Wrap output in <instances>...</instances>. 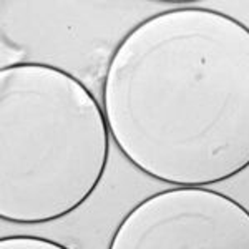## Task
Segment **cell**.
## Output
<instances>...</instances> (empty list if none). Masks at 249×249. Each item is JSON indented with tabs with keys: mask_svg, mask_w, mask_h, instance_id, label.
<instances>
[{
	"mask_svg": "<svg viewBox=\"0 0 249 249\" xmlns=\"http://www.w3.org/2000/svg\"><path fill=\"white\" fill-rule=\"evenodd\" d=\"M102 100L111 140L143 175L228 181L249 168V29L203 7L151 15L111 53Z\"/></svg>",
	"mask_w": 249,
	"mask_h": 249,
	"instance_id": "6da1fadb",
	"label": "cell"
},
{
	"mask_svg": "<svg viewBox=\"0 0 249 249\" xmlns=\"http://www.w3.org/2000/svg\"><path fill=\"white\" fill-rule=\"evenodd\" d=\"M110 130L95 95L55 65L0 70V219H63L93 196L110 160Z\"/></svg>",
	"mask_w": 249,
	"mask_h": 249,
	"instance_id": "7a4b0ae2",
	"label": "cell"
},
{
	"mask_svg": "<svg viewBox=\"0 0 249 249\" xmlns=\"http://www.w3.org/2000/svg\"><path fill=\"white\" fill-rule=\"evenodd\" d=\"M108 249H249V210L208 188H171L130 210Z\"/></svg>",
	"mask_w": 249,
	"mask_h": 249,
	"instance_id": "3957f363",
	"label": "cell"
},
{
	"mask_svg": "<svg viewBox=\"0 0 249 249\" xmlns=\"http://www.w3.org/2000/svg\"><path fill=\"white\" fill-rule=\"evenodd\" d=\"M0 249H70L53 239L40 238V236H3L0 239Z\"/></svg>",
	"mask_w": 249,
	"mask_h": 249,
	"instance_id": "277c9868",
	"label": "cell"
}]
</instances>
